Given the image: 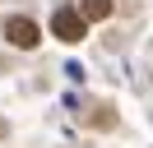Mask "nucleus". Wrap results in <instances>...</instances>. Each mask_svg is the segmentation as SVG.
<instances>
[{"label":"nucleus","instance_id":"nucleus-1","mask_svg":"<svg viewBox=\"0 0 153 148\" xmlns=\"http://www.w3.org/2000/svg\"><path fill=\"white\" fill-rule=\"evenodd\" d=\"M51 33H56L60 42H79V37L88 33V18L79 14V9H56V14H51Z\"/></svg>","mask_w":153,"mask_h":148},{"label":"nucleus","instance_id":"nucleus-2","mask_svg":"<svg viewBox=\"0 0 153 148\" xmlns=\"http://www.w3.org/2000/svg\"><path fill=\"white\" fill-rule=\"evenodd\" d=\"M5 37H10L14 46H23V51L42 42V33H37V23H33V18H10V23H5Z\"/></svg>","mask_w":153,"mask_h":148},{"label":"nucleus","instance_id":"nucleus-3","mask_svg":"<svg viewBox=\"0 0 153 148\" xmlns=\"http://www.w3.org/2000/svg\"><path fill=\"white\" fill-rule=\"evenodd\" d=\"M79 14L84 18H107L111 14V0H79Z\"/></svg>","mask_w":153,"mask_h":148}]
</instances>
